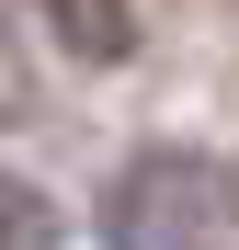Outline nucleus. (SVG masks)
Masks as SVG:
<instances>
[{"instance_id":"f257e3e1","label":"nucleus","mask_w":239,"mask_h":250,"mask_svg":"<svg viewBox=\"0 0 239 250\" xmlns=\"http://www.w3.org/2000/svg\"><path fill=\"white\" fill-rule=\"evenodd\" d=\"M103 239L114 250H228L239 239V182L228 159L205 148H148L103 205Z\"/></svg>"},{"instance_id":"7ed1b4c3","label":"nucleus","mask_w":239,"mask_h":250,"mask_svg":"<svg viewBox=\"0 0 239 250\" xmlns=\"http://www.w3.org/2000/svg\"><path fill=\"white\" fill-rule=\"evenodd\" d=\"M34 239H46V216H34V193L0 171V250H34Z\"/></svg>"},{"instance_id":"f03ea898","label":"nucleus","mask_w":239,"mask_h":250,"mask_svg":"<svg viewBox=\"0 0 239 250\" xmlns=\"http://www.w3.org/2000/svg\"><path fill=\"white\" fill-rule=\"evenodd\" d=\"M34 12H46V34H57V46L68 57H137V12H126V0H34Z\"/></svg>"}]
</instances>
